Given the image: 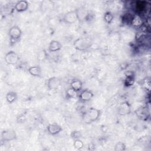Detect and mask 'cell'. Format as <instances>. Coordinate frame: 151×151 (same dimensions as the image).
Instances as JSON below:
<instances>
[{
  "mask_svg": "<svg viewBox=\"0 0 151 151\" xmlns=\"http://www.w3.org/2000/svg\"><path fill=\"white\" fill-rule=\"evenodd\" d=\"M101 115V110L94 107H90L83 114V119L87 123L97 121Z\"/></svg>",
  "mask_w": 151,
  "mask_h": 151,
  "instance_id": "1",
  "label": "cell"
},
{
  "mask_svg": "<svg viewBox=\"0 0 151 151\" xmlns=\"http://www.w3.org/2000/svg\"><path fill=\"white\" fill-rule=\"evenodd\" d=\"M92 45L91 41L87 38L80 37L74 41L73 46L77 50L84 51L91 47Z\"/></svg>",
  "mask_w": 151,
  "mask_h": 151,
  "instance_id": "2",
  "label": "cell"
},
{
  "mask_svg": "<svg viewBox=\"0 0 151 151\" xmlns=\"http://www.w3.org/2000/svg\"><path fill=\"white\" fill-rule=\"evenodd\" d=\"M77 19L80 22H84L88 20L90 18V11L84 6H80L75 9Z\"/></svg>",
  "mask_w": 151,
  "mask_h": 151,
  "instance_id": "3",
  "label": "cell"
},
{
  "mask_svg": "<svg viewBox=\"0 0 151 151\" xmlns=\"http://www.w3.org/2000/svg\"><path fill=\"white\" fill-rule=\"evenodd\" d=\"M22 33V32L21 28L17 25L11 27L8 30V35L10 37L11 40L14 42L17 41L21 38Z\"/></svg>",
  "mask_w": 151,
  "mask_h": 151,
  "instance_id": "4",
  "label": "cell"
},
{
  "mask_svg": "<svg viewBox=\"0 0 151 151\" xmlns=\"http://www.w3.org/2000/svg\"><path fill=\"white\" fill-rule=\"evenodd\" d=\"M5 63L9 65L16 64L19 60V57L17 53L14 51H9L7 52L4 57Z\"/></svg>",
  "mask_w": 151,
  "mask_h": 151,
  "instance_id": "5",
  "label": "cell"
},
{
  "mask_svg": "<svg viewBox=\"0 0 151 151\" xmlns=\"http://www.w3.org/2000/svg\"><path fill=\"white\" fill-rule=\"evenodd\" d=\"M93 97V92L88 89L82 90L81 91H80V93L78 94V100L80 102L82 103H86L91 100Z\"/></svg>",
  "mask_w": 151,
  "mask_h": 151,
  "instance_id": "6",
  "label": "cell"
},
{
  "mask_svg": "<svg viewBox=\"0 0 151 151\" xmlns=\"http://www.w3.org/2000/svg\"><path fill=\"white\" fill-rule=\"evenodd\" d=\"M1 138L2 140L5 142L12 141L17 139V133L14 129H6L2 132Z\"/></svg>",
  "mask_w": 151,
  "mask_h": 151,
  "instance_id": "7",
  "label": "cell"
},
{
  "mask_svg": "<svg viewBox=\"0 0 151 151\" xmlns=\"http://www.w3.org/2000/svg\"><path fill=\"white\" fill-rule=\"evenodd\" d=\"M117 112L120 116L129 114L131 113V106L130 103L127 101L122 102L118 106Z\"/></svg>",
  "mask_w": 151,
  "mask_h": 151,
  "instance_id": "8",
  "label": "cell"
},
{
  "mask_svg": "<svg viewBox=\"0 0 151 151\" xmlns=\"http://www.w3.org/2000/svg\"><path fill=\"white\" fill-rule=\"evenodd\" d=\"M61 84V81L60 78L57 77H52L48 79L47 82V86L48 90H56L58 88Z\"/></svg>",
  "mask_w": 151,
  "mask_h": 151,
  "instance_id": "9",
  "label": "cell"
},
{
  "mask_svg": "<svg viewBox=\"0 0 151 151\" xmlns=\"http://www.w3.org/2000/svg\"><path fill=\"white\" fill-rule=\"evenodd\" d=\"M63 19L65 23L68 24L75 23L78 20L76 11L73 10L65 13L63 17Z\"/></svg>",
  "mask_w": 151,
  "mask_h": 151,
  "instance_id": "10",
  "label": "cell"
},
{
  "mask_svg": "<svg viewBox=\"0 0 151 151\" xmlns=\"http://www.w3.org/2000/svg\"><path fill=\"white\" fill-rule=\"evenodd\" d=\"M47 130L51 135H55L60 133L63 129L61 126L57 123H50L47 126Z\"/></svg>",
  "mask_w": 151,
  "mask_h": 151,
  "instance_id": "11",
  "label": "cell"
},
{
  "mask_svg": "<svg viewBox=\"0 0 151 151\" xmlns=\"http://www.w3.org/2000/svg\"><path fill=\"white\" fill-rule=\"evenodd\" d=\"M29 7V3L25 0H21L17 1L14 5L15 9L18 12H22L26 11Z\"/></svg>",
  "mask_w": 151,
  "mask_h": 151,
  "instance_id": "12",
  "label": "cell"
},
{
  "mask_svg": "<svg viewBox=\"0 0 151 151\" xmlns=\"http://www.w3.org/2000/svg\"><path fill=\"white\" fill-rule=\"evenodd\" d=\"M136 116L139 117V119L146 120L149 117V111L146 107H142L139 108L135 111Z\"/></svg>",
  "mask_w": 151,
  "mask_h": 151,
  "instance_id": "13",
  "label": "cell"
},
{
  "mask_svg": "<svg viewBox=\"0 0 151 151\" xmlns=\"http://www.w3.org/2000/svg\"><path fill=\"white\" fill-rule=\"evenodd\" d=\"M62 48V44L57 40H51L48 45V50L50 52H57Z\"/></svg>",
  "mask_w": 151,
  "mask_h": 151,
  "instance_id": "14",
  "label": "cell"
},
{
  "mask_svg": "<svg viewBox=\"0 0 151 151\" xmlns=\"http://www.w3.org/2000/svg\"><path fill=\"white\" fill-rule=\"evenodd\" d=\"M139 85L146 91L149 92L151 88V82H150V78L149 77H145L140 80L138 82Z\"/></svg>",
  "mask_w": 151,
  "mask_h": 151,
  "instance_id": "15",
  "label": "cell"
},
{
  "mask_svg": "<svg viewBox=\"0 0 151 151\" xmlns=\"http://www.w3.org/2000/svg\"><path fill=\"white\" fill-rule=\"evenodd\" d=\"M70 87L77 92H80L83 88V83L82 81L77 78H75L71 80L70 84Z\"/></svg>",
  "mask_w": 151,
  "mask_h": 151,
  "instance_id": "16",
  "label": "cell"
},
{
  "mask_svg": "<svg viewBox=\"0 0 151 151\" xmlns=\"http://www.w3.org/2000/svg\"><path fill=\"white\" fill-rule=\"evenodd\" d=\"M28 71L29 74L34 77H39L41 75V69L38 65H34L29 67L28 69Z\"/></svg>",
  "mask_w": 151,
  "mask_h": 151,
  "instance_id": "17",
  "label": "cell"
},
{
  "mask_svg": "<svg viewBox=\"0 0 151 151\" xmlns=\"http://www.w3.org/2000/svg\"><path fill=\"white\" fill-rule=\"evenodd\" d=\"M17 97H18V96H17V94L16 92L11 91H8L6 94L5 99L8 103H9V104H11L17 100Z\"/></svg>",
  "mask_w": 151,
  "mask_h": 151,
  "instance_id": "18",
  "label": "cell"
},
{
  "mask_svg": "<svg viewBox=\"0 0 151 151\" xmlns=\"http://www.w3.org/2000/svg\"><path fill=\"white\" fill-rule=\"evenodd\" d=\"M78 92H77L76 91H75L74 90H73L72 88L70 87L65 91V99H74L78 97Z\"/></svg>",
  "mask_w": 151,
  "mask_h": 151,
  "instance_id": "19",
  "label": "cell"
},
{
  "mask_svg": "<svg viewBox=\"0 0 151 151\" xmlns=\"http://www.w3.org/2000/svg\"><path fill=\"white\" fill-rule=\"evenodd\" d=\"M135 81V78L134 76L132 74L128 75L126 77L124 80V84L125 87H130L133 86Z\"/></svg>",
  "mask_w": 151,
  "mask_h": 151,
  "instance_id": "20",
  "label": "cell"
},
{
  "mask_svg": "<svg viewBox=\"0 0 151 151\" xmlns=\"http://www.w3.org/2000/svg\"><path fill=\"white\" fill-rule=\"evenodd\" d=\"M114 18V16L113 15V14L110 12V11H106L103 15V19L104 21H105V22L106 24H110L111 23V22L113 21Z\"/></svg>",
  "mask_w": 151,
  "mask_h": 151,
  "instance_id": "21",
  "label": "cell"
},
{
  "mask_svg": "<svg viewBox=\"0 0 151 151\" xmlns=\"http://www.w3.org/2000/svg\"><path fill=\"white\" fill-rule=\"evenodd\" d=\"M84 143L81 140H80V139L74 140L73 146L76 149L81 150L84 147Z\"/></svg>",
  "mask_w": 151,
  "mask_h": 151,
  "instance_id": "22",
  "label": "cell"
},
{
  "mask_svg": "<svg viewBox=\"0 0 151 151\" xmlns=\"http://www.w3.org/2000/svg\"><path fill=\"white\" fill-rule=\"evenodd\" d=\"M114 150L115 151H124L126 150V145L124 143L122 142H117L115 146Z\"/></svg>",
  "mask_w": 151,
  "mask_h": 151,
  "instance_id": "23",
  "label": "cell"
},
{
  "mask_svg": "<svg viewBox=\"0 0 151 151\" xmlns=\"http://www.w3.org/2000/svg\"><path fill=\"white\" fill-rule=\"evenodd\" d=\"M82 136L81 133L78 130H73L70 133V137L73 140L80 139Z\"/></svg>",
  "mask_w": 151,
  "mask_h": 151,
  "instance_id": "24",
  "label": "cell"
},
{
  "mask_svg": "<svg viewBox=\"0 0 151 151\" xmlns=\"http://www.w3.org/2000/svg\"><path fill=\"white\" fill-rule=\"evenodd\" d=\"M27 120V117L25 114H21L17 117V122L18 123H24Z\"/></svg>",
  "mask_w": 151,
  "mask_h": 151,
  "instance_id": "25",
  "label": "cell"
}]
</instances>
